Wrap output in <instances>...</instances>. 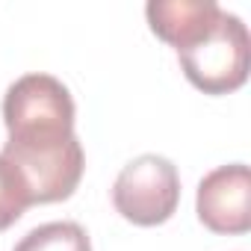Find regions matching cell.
<instances>
[{"mask_svg":"<svg viewBox=\"0 0 251 251\" xmlns=\"http://www.w3.org/2000/svg\"><path fill=\"white\" fill-rule=\"evenodd\" d=\"M27 207H33V198L24 177L0 154V230H9L27 213Z\"/></svg>","mask_w":251,"mask_h":251,"instance_id":"8","label":"cell"},{"mask_svg":"<svg viewBox=\"0 0 251 251\" xmlns=\"http://www.w3.org/2000/svg\"><path fill=\"white\" fill-rule=\"evenodd\" d=\"M180 204L177 166L160 154H142L124 166L112 183V207L139 227L166 225Z\"/></svg>","mask_w":251,"mask_h":251,"instance_id":"3","label":"cell"},{"mask_svg":"<svg viewBox=\"0 0 251 251\" xmlns=\"http://www.w3.org/2000/svg\"><path fill=\"white\" fill-rule=\"evenodd\" d=\"M180 68L186 80L204 95H230L245 86L248 62H251V39L248 27L239 15H219L216 27L201 36L195 45L177 50Z\"/></svg>","mask_w":251,"mask_h":251,"instance_id":"2","label":"cell"},{"mask_svg":"<svg viewBox=\"0 0 251 251\" xmlns=\"http://www.w3.org/2000/svg\"><path fill=\"white\" fill-rule=\"evenodd\" d=\"M77 106L53 74H24L3 95V124L9 145H56L74 133Z\"/></svg>","mask_w":251,"mask_h":251,"instance_id":"1","label":"cell"},{"mask_svg":"<svg viewBox=\"0 0 251 251\" xmlns=\"http://www.w3.org/2000/svg\"><path fill=\"white\" fill-rule=\"evenodd\" d=\"M145 15L157 39L183 50L216 27L222 6L213 0H151Z\"/></svg>","mask_w":251,"mask_h":251,"instance_id":"6","label":"cell"},{"mask_svg":"<svg viewBox=\"0 0 251 251\" xmlns=\"http://www.w3.org/2000/svg\"><path fill=\"white\" fill-rule=\"evenodd\" d=\"M198 222L222 236L251 230V172L245 163H227L207 172L195 195Z\"/></svg>","mask_w":251,"mask_h":251,"instance_id":"5","label":"cell"},{"mask_svg":"<svg viewBox=\"0 0 251 251\" xmlns=\"http://www.w3.org/2000/svg\"><path fill=\"white\" fill-rule=\"evenodd\" d=\"M12 251H92V239L77 222H48L24 233Z\"/></svg>","mask_w":251,"mask_h":251,"instance_id":"7","label":"cell"},{"mask_svg":"<svg viewBox=\"0 0 251 251\" xmlns=\"http://www.w3.org/2000/svg\"><path fill=\"white\" fill-rule=\"evenodd\" d=\"M3 154L24 177L33 204L68 201L80 186L86 154L77 136L56 145H3Z\"/></svg>","mask_w":251,"mask_h":251,"instance_id":"4","label":"cell"}]
</instances>
